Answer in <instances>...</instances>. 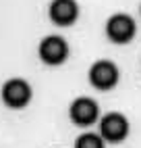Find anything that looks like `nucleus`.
<instances>
[{
  "instance_id": "0eeeda50",
  "label": "nucleus",
  "mask_w": 141,
  "mask_h": 148,
  "mask_svg": "<svg viewBox=\"0 0 141 148\" xmlns=\"http://www.w3.org/2000/svg\"><path fill=\"white\" fill-rule=\"evenodd\" d=\"M50 21L58 27H68L79 19V4L75 0H52L48 8Z\"/></svg>"
},
{
  "instance_id": "20e7f679",
  "label": "nucleus",
  "mask_w": 141,
  "mask_h": 148,
  "mask_svg": "<svg viewBox=\"0 0 141 148\" xmlns=\"http://www.w3.org/2000/svg\"><path fill=\"white\" fill-rule=\"evenodd\" d=\"M68 119L79 127H89L100 119V106L94 98H75L68 106Z\"/></svg>"
},
{
  "instance_id": "423d86ee",
  "label": "nucleus",
  "mask_w": 141,
  "mask_h": 148,
  "mask_svg": "<svg viewBox=\"0 0 141 148\" xmlns=\"http://www.w3.org/2000/svg\"><path fill=\"white\" fill-rule=\"evenodd\" d=\"M135 32L137 27H135L133 17H129L125 13H116L106 21V36L114 44H129L135 38Z\"/></svg>"
},
{
  "instance_id": "6e6552de",
  "label": "nucleus",
  "mask_w": 141,
  "mask_h": 148,
  "mask_svg": "<svg viewBox=\"0 0 141 148\" xmlns=\"http://www.w3.org/2000/svg\"><path fill=\"white\" fill-rule=\"evenodd\" d=\"M75 148H106V140L100 134L85 132L75 140Z\"/></svg>"
},
{
  "instance_id": "f257e3e1",
  "label": "nucleus",
  "mask_w": 141,
  "mask_h": 148,
  "mask_svg": "<svg viewBox=\"0 0 141 148\" xmlns=\"http://www.w3.org/2000/svg\"><path fill=\"white\" fill-rule=\"evenodd\" d=\"M37 56L44 65L58 67L68 58V44L60 36H46L37 46Z\"/></svg>"
},
{
  "instance_id": "7ed1b4c3",
  "label": "nucleus",
  "mask_w": 141,
  "mask_h": 148,
  "mask_svg": "<svg viewBox=\"0 0 141 148\" xmlns=\"http://www.w3.org/2000/svg\"><path fill=\"white\" fill-rule=\"evenodd\" d=\"M2 102L8 108H25L31 102V86L21 77H13L2 86Z\"/></svg>"
},
{
  "instance_id": "f03ea898",
  "label": "nucleus",
  "mask_w": 141,
  "mask_h": 148,
  "mask_svg": "<svg viewBox=\"0 0 141 148\" xmlns=\"http://www.w3.org/2000/svg\"><path fill=\"white\" fill-rule=\"evenodd\" d=\"M89 84H92L96 90H112V88L118 84V77H120V71L118 67L112 63V61H106V58H102V61H96L92 67H89Z\"/></svg>"
},
{
  "instance_id": "39448f33",
  "label": "nucleus",
  "mask_w": 141,
  "mask_h": 148,
  "mask_svg": "<svg viewBox=\"0 0 141 148\" xmlns=\"http://www.w3.org/2000/svg\"><path fill=\"white\" fill-rule=\"evenodd\" d=\"M129 119L123 113H108L100 119V136L110 144H118L129 136Z\"/></svg>"
}]
</instances>
